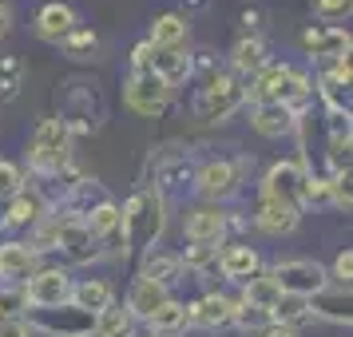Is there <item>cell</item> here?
<instances>
[{
    "instance_id": "obj_34",
    "label": "cell",
    "mask_w": 353,
    "mask_h": 337,
    "mask_svg": "<svg viewBox=\"0 0 353 337\" xmlns=\"http://www.w3.org/2000/svg\"><path fill=\"white\" fill-rule=\"evenodd\" d=\"M24 191V175H20V167L0 159V198H17Z\"/></svg>"
},
{
    "instance_id": "obj_3",
    "label": "cell",
    "mask_w": 353,
    "mask_h": 337,
    "mask_svg": "<svg viewBox=\"0 0 353 337\" xmlns=\"http://www.w3.org/2000/svg\"><path fill=\"white\" fill-rule=\"evenodd\" d=\"M250 96H254L258 103H282V108H290V103H298V99L310 96V83L286 64L282 68H262L254 88H250Z\"/></svg>"
},
{
    "instance_id": "obj_37",
    "label": "cell",
    "mask_w": 353,
    "mask_h": 337,
    "mask_svg": "<svg viewBox=\"0 0 353 337\" xmlns=\"http://www.w3.org/2000/svg\"><path fill=\"white\" fill-rule=\"evenodd\" d=\"M318 17L321 20H345L350 17V0H318Z\"/></svg>"
},
{
    "instance_id": "obj_11",
    "label": "cell",
    "mask_w": 353,
    "mask_h": 337,
    "mask_svg": "<svg viewBox=\"0 0 353 337\" xmlns=\"http://www.w3.org/2000/svg\"><path fill=\"white\" fill-rule=\"evenodd\" d=\"M234 183H239L234 163H207L199 171V191L207 194V198H226V194L234 191Z\"/></svg>"
},
{
    "instance_id": "obj_14",
    "label": "cell",
    "mask_w": 353,
    "mask_h": 337,
    "mask_svg": "<svg viewBox=\"0 0 353 337\" xmlns=\"http://www.w3.org/2000/svg\"><path fill=\"white\" fill-rule=\"evenodd\" d=\"M254 131L266 135V139H282V135L294 131V112L282 108V103H262L254 112Z\"/></svg>"
},
{
    "instance_id": "obj_10",
    "label": "cell",
    "mask_w": 353,
    "mask_h": 337,
    "mask_svg": "<svg viewBox=\"0 0 353 337\" xmlns=\"http://www.w3.org/2000/svg\"><path fill=\"white\" fill-rule=\"evenodd\" d=\"M36 270V250L24 242H4L0 246V278L12 282V278H28Z\"/></svg>"
},
{
    "instance_id": "obj_5",
    "label": "cell",
    "mask_w": 353,
    "mask_h": 337,
    "mask_svg": "<svg viewBox=\"0 0 353 337\" xmlns=\"http://www.w3.org/2000/svg\"><path fill=\"white\" fill-rule=\"evenodd\" d=\"M239 103H242V88L230 76H219V80H210L203 88V96L194 99V112H199V119H207V123H219L226 115H234Z\"/></svg>"
},
{
    "instance_id": "obj_8",
    "label": "cell",
    "mask_w": 353,
    "mask_h": 337,
    "mask_svg": "<svg viewBox=\"0 0 353 337\" xmlns=\"http://www.w3.org/2000/svg\"><path fill=\"white\" fill-rule=\"evenodd\" d=\"M305 191V175L298 163H278L270 167V175H266V198H282V203H294L298 207V198Z\"/></svg>"
},
{
    "instance_id": "obj_9",
    "label": "cell",
    "mask_w": 353,
    "mask_h": 337,
    "mask_svg": "<svg viewBox=\"0 0 353 337\" xmlns=\"http://www.w3.org/2000/svg\"><path fill=\"white\" fill-rule=\"evenodd\" d=\"M56 246H64L76 262H88V258L96 254V238H92V230L80 218H68V223L56 226Z\"/></svg>"
},
{
    "instance_id": "obj_17",
    "label": "cell",
    "mask_w": 353,
    "mask_h": 337,
    "mask_svg": "<svg viewBox=\"0 0 353 337\" xmlns=\"http://www.w3.org/2000/svg\"><path fill=\"white\" fill-rule=\"evenodd\" d=\"M163 302H167V289L155 286V282H147V278H139V282L131 286L128 314H131V318H147V321H151V314H155Z\"/></svg>"
},
{
    "instance_id": "obj_26",
    "label": "cell",
    "mask_w": 353,
    "mask_h": 337,
    "mask_svg": "<svg viewBox=\"0 0 353 337\" xmlns=\"http://www.w3.org/2000/svg\"><path fill=\"white\" fill-rule=\"evenodd\" d=\"M183 36H187V20L179 17V12H167V17L155 20V28H151V44H155V48H175Z\"/></svg>"
},
{
    "instance_id": "obj_39",
    "label": "cell",
    "mask_w": 353,
    "mask_h": 337,
    "mask_svg": "<svg viewBox=\"0 0 353 337\" xmlns=\"http://www.w3.org/2000/svg\"><path fill=\"white\" fill-rule=\"evenodd\" d=\"M210 258H214V250L210 246H203V242H194V246H187V266H194V270H203Z\"/></svg>"
},
{
    "instance_id": "obj_13",
    "label": "cell",
    "mask_w": 353,
    "mask_h": 337,
    "mask_svg": "<svg viewBox=\"0 0 353 337\" xmlns=\"http://www.w3.org/2000/svg\"><path fill=\"white\" fill-rule=\"evenodd\" d=\"M258 226L266 234H290L298 226V207L294 203H282V198H266L262 210H258Z\"/></svg>"
},
{
    "instance_id": "obj_2",
    "label": "cell",
    "mask_w": 353,
    "mask_h": 337,
    "mask_svg": "<svg viewBox=\"0 0 353 337\" xmlns=\"http://www.w3.org/2000/svg\"><path fill=\"white\" fill-rule=\"evenodd\" d=\"M68 151H72V131L60 119H44L32 135V167L40 175H56L68 167Z\"/></svg>"
},
{
    "instance_id": "obj_16",
    "label": "cell",
    "mask_w": 353,
    "mask_h": 337,
    "mask_svg": "<svg viewBox=\"0 0 353 337\" xmlns=\"http://www.w3.org/2000/svg\"><path fill=\"white\" fill-rule=\"evenodd\" d=\"M230 318H234V305L226 302V298H219V294L203 298V302L187 314V321H194L199 329H219V325H230Z\"/></svg>"
},
{
    "instance_id": "obj_27",
    "label": "cell",
    "mask_w": 353,
    "mask_h": 337,
    "mask_svg": "<svg viewBox=\"0 0 353 337\" xmlns=\"http://www.w3.org/2000/svg\"><path fill=\"white\" fill-rule=\"evenodd\" d=\"M183 325H187V305H179V302H163L151 314V329L155 334H179Z\"/></svg>"
},
{
    "instance_id": "obj_7",
    "label": "cell",
    "mask_w": 353,
    "mask_h": 337,
    "mask_svg": "<svg viewBox=\"0 0 353 337\" xmlns=\"http://www.w3.org/2000/svg\"><path fill=\"white\" fill-rule=\"evenodd\" d=\"M68 298H72V278H68L64 270L36 274L32 282H28V294H24V302L40 305V309H60Z\"/></svg>"
},
{
    "instance_id": "obj_25",
    "label": "cell",
    "mask_w": 353,
    "mask_h": 337,
    "mask_svg": "<svg viewBox=\"0 0 353 337\" xmlns=\"http://www.w3.org/2000/svg\"><path fill=\"white\" fill-rule=\"evenodd\" d=\"M24 88V64L20 56H0V103H12Z\"/></svg>"
},
{
    "instance_id": "obj_40",
    "label": "cell",
    "mask_w": 353,
    "mask_h": 337,
    "mask_svg": "<svg viewBox=\"0 0 353 337\" xmlns=\"http://www.w3.org/2000/svg\"><path fill=\"white\" fill-rule=\"evenodd\" d=\"M0 337H32V325L20 318H8V321H0Z\"/></svg>"
},
{
    "instance_id": "obj_42",
    "label": "cell",
    "mask_w": 353,
    "mask_h": 337,
    "mask_svg": "<svg viewBox=\"0 0 353 337\" xmlns=\"http://www.w3.org/2000/svg\"><path fill=\"white\" fill-rule=\"evenodd\" d=\"M131 60H135V68H139V72H147V64H151V44H139Z\"/></svg>"
},
{
    "instance_id": "obj_6",
    "label": "cell",
    "mask_w": 353,
    "mask_h": 337,
    "mask_svg": "<svg viewBox=\"0 0 353 337\" xmlns=\"http://www.w3.org/2000/svg\"><path fill=\"white\" fill-rule=\"evenodd\" d=\"M171 96V88L155 76V72H135L128 83V108H135L139 115H155L163 112V103Z\"/></svg>"
},
{
    "instance_id": "obj_33",
    "label": "cell",
    "mask_w": 353,
    "mask_h": 337,
    "mask_svg": "<svg viewBox=\"0 0 353 337\" xmlns=\"http://www.w3.org/2000/svg\"><path fill=\"white\" fill-rule=\"evenodd\" d=\"M32 218H40V198L36 194H17V203L8 210V223L24 226V223H32Z\"/></svg>"
},
{
    "instance_id": "obj_32",
    "label": "cell",
    "mask_w": 353,
    "mask_h": 337,
    "mask_svg": "<svg viewBox=\"0 0 353 337\" xmlns=\"http://www.w3.org/2000/svg\"><path fill=\"white\" fill-rule=\"evenodd\" d=\"M230 321H239L242 329H262V334H266V329L274 325L270 309H258V305H239V309H234V318H230Z\"/></svg>"
},
{
    "instance_id": "obj_35",
    "label": "cell",
    "mask_w": 353,
    "mask_h": 337,
    "mask_svg": "<svg viewBox=\"0 0 353 337\" xmlns=\"http://www.w3.org/2000/svg\"><path fill=\"white\" fill-rule=\"evenodd\" d=\"M330 159H334L337 171H350V127L334 131V139H330Z\"/></svg>"
},
{
    "instance_id": "obj_23",
    "label": "cell",
    "mask_w": 353,
    "mask_h": 337,
    "mask_svg": "<svg viewBox=\"0 0 353 337\" xmlns=\"http://www.w3.org/2000/svg\"><path fill=\"white\" fill-rule=\"evenodd\" d=\"M219 270H223L226 278H254L258 254L250 250V246H230V250L219 258Z\"/></svg>"
},
{
    "instance_id": "obj_44",
    "label": "cell",
    "mask_w": 353,
    "mask_h": 337,
    "mask_svg": "<svg viewBox=\"0 0 353 337\" xmlns=\"http://www.w3.org/2000/svg\"><path fill=\"white\" fill-rule=\"evenodd\" d=\"M262 337H294V334H290L286 325H282V329H278V325H270V329H266V334H262Z\"/></svg>"
},
{
    "instance_id": "obj_15",
    "label": "cell",
    "mask_w": 353,
    "mask_h": 337,
    "mask_svg": "<svg viewBox=\"0 0 353 337\" xmlns=\"http://www.w3.org/2000/svg\"><path fill=\"white\" fill-rule=\"evenodd\" d=\"M36 28H40V36L44 40H68V36L76 32V12L68 8V4H48L44 12H40V20H36Z\"/></svg>"
},
{
    "instance_id": "obj_20",
    "label": "cell",
    "mask_w": 353,
    "mask_h": 337,
    "mask_svg": "<svg viewBox=\"0 0 353 337\" xmlns=\"http://www.w3.org/2000/svg\"><path fill=\"white\" fill-rule=\"evenodd\" d=\"M72 302H76V309L96 318L112 305V286L108 282H80V286H72Z\"/></svg>"
},
{
    "instance_id": "obj_18",
    "label": "cell",
    "mask_w": 353,
    "mask_h": 337,
    "mask_svg": "<svg viewBox=\"0 0 353 337\" xmlns=\"http://www.w3.org/2000/svg\"><path fill=\"white\" fill-rule=\"evenodd\" d=\"M147 72H155V76L171 88V83H179V80H187V76H191V60H187L179 48H163L159 56H151Z\"/></svg>"
},
{
    "instance_id": "obj_24",
    "label": "cell",
    "mask_w": 353,
    "mask_h": 337,
    "mask_svg": "<svg viewBox=\"0 0 353 337\" xmlns=\"http://www.w3.org/2000/svg\"><path fill=\"white\" fill-rule=\"evenodd\" d=\"M230 60H234L239 72H262V68H266V44H262L258 36H246V40L234 44Z\"/></svg>"
},
{
    "instance_id": "obj_28",
    "label": "cell",
    "mask_w": 353,
    "mask_h": 337,
    "mask_svg": "<svg viewBox=\"0 0 353 337\" xmlns=\"http://www.w3.org/2000/svg\"><path fill=\"white\" fill-rule=\"evenodd\" d=\"M128 329H131V314L128 309L108 305L103 314H96V334L99 337H128Z\"/></svg>"
},
{
    "instance_id": "obj_1",
    "label": "cell",
    "mask_w": 353,
    "mask_h": 337,
    "mask_svg": "<svg viewBox=\"0 0 353 337\" xmlns=\"http://www.w3.org/2000/svg\"><path fill=\"white\" fill-rule=\"evenodd\" d=\"M119 226H123V238L131 246H151L163 230V203L155 191H139L131 198V207L119 214Z\"/></svg>"
},
{
    "instance_id": "obj_22",
    "label": "cell",
    "mask_w": 353,
    "mask_h": 337,
    "mask_svg": "<svg viewBox=\"0 0 353 337\" xmlns=\"http://www.w3.org/2000/svg\"><path fill=\"white\" fill-rule=\"evenodd\" d=\"M179 270H183V258L175 254H163V250H151L143 262V278L147 282H155V286H171V282H179Z\"/></svg>"
},
{
    "instance_id": "obj_19",
    "label": "cell",
    "mask_w": 353,
    "mask_h": 337,
    "mask_svg": "<svg viewBox=\"0 0 353 337\" xmlns=\"http://www.w3.org/2000/svg\"><path fill=\"white\" fill-rule=\"evenodd\" d=\"M302 44L314 52V56H337V60H341V56L350 52V36L341 32V28H310V32L302 36Z\"/></svg>"
},
{
    "instance_id": "obj_41",
    "label": "cell",
    "mask_w": 353,
    "mask_h": 337,
    "mask_svg": "<svg viewBox=\"0 0 353 337\" xmlns=\"http://www.w3.org/2000/svg\"><path fill=\"white\" fill-rule=\"evenodd\" d=\"M334 274H337V282H345V286H350V274H353V254H350V250H341V254H337Z\"/></svg>"
},
{
    "instance_id": "obj_30",
    "label": "cell",
    "mask_w": 353,
    "mask_h": 337,
    "mask_svg": "<svg viewBox=\"0 0 353 337\" xmlns=\"http://www.w3.org/2000/svg\"><path fill=\"white\" fill-rule=\"evenodd\" d=\"M92 218H88V230H92V238H99V234H112V230H119V210L112 207V203H99V207L88 210Z\"/></svg>"
},
{
    "instance_id": "obj_21",
    "label": "cell",
    "mask_w": 353,
    "mask_h": 337,
    "mask_svg": "<svg viewBox=\"0 0 353 337\" xmlns=\"http://www.w3.org/2000/svg\"><path fill=\"white\" fill-rule=\"evenodd\" d=\"M60 309H64V305H60ZM40 325H44L48 334H60V337H83V334H92L96 318L72 305V309H64V314H60V321H56V318H44Z\"/></svg>"
},
{
    "instance_id": "obj_31",
    "label": "cell",
    "mask_w": 353,
    "mask_h": 337,
    "mask_svg": "<svg viewBox=\"0 0 353 337\" xmlns=\"http://www.w3.org/2000/svg\"><path fill=\"white\" fill-rule=\"evenodd\" d=\"M270 318L274 321H302V318H310V305H305V298H290V294H282V298L274 302Z\"/></svg>"
},
{
    "instance_id": "obj_38",
    "label": "cell",
    "mask_w": 353,
    "mask_h": 337,
    "mask_svg": "<svg viewBox=\"0 0 353 337\" xmlns=\"http://www.w3.org/2000/svg\"><path fill=\"white\" fill-rule=\"evenodd\" d=\"M330 194H334V203H337V207H345V210H350V171H337L334 183H330Z\"/></svg>"
},
{
    "instance_id": "obj_29",
    "label": "cell",
    "mask_w": 353,
    "mask_h": 337,
    "mask_svg": "<svg viewBox=\"0 0 353 337\" xmlns=\"http://www.w3.org/2000/svg\"><path fill=\"white\" fill-rule=\"evenodd\" d=\"M282 298V289L274 286V278H250L246 282V305H258V309H274V302Z\"/></svg>"
},
{
    "instance_id": "obj_12",
    "label": "cell",
    "mask_w": 353,
    "mask_h": 337,
    "mask_svg": "<svg viewBox=\"0 0 353 337\" xmlns=\"http://www.w3.org/2000/svg\"><path fill=\"white\" fill-rule=\"evenodd\" d=\"M223 230H226V218L214 207H199V210H191V218H187V238L203 242V246L219 242L223 238Z\"/></svg>"
},
{
    "instance_id": "obj_36",
    "label": "cell",
    "mask_w": 353,
    "mask_h": 337,
    "mask_svg": "<svg viewBox=\"0 0 353 337\" xmlns=\"http://www.w3.org/2000/svg\"><path fill=\"white\" fill-rule=\"evenodd\" d=\"M64 48L68 56H76V60H83V52H96V36L92 32H83V28H76V32L64 40Z\"/></svg>"
},
{
    "instance_id": "obj_4",
    "label": "cell",
    "mask_w": 353,
    "mask_h": 337,
    "mask_svg": "<svg viewBox=\"0 0 353 337\" xmlns=\"http://www.w3.org/2000/svg\"><path fill=\"white\" fill-rule=\"evenodd\" d=\"M274 286L282 289V294H290V298H314V294L325 289V270H321L318 262H305V258L278 262L274 266Z\"/></svg>"
},
{
    "instance_id": "obj_43",
    "label": "cell",
    "mask_w": 353,
    "mask_h": 337,
    "mask_svg": "<svg viewBox=\"0 0 353 337\" xmlns=\"http://www.w3.org/2000/svg\"><path fill=\"white\" fill-rule=\"evenodd\" d=\"M12 32V12H8V4L0 0V36H8Z\"/></svg>"
}]
</instances>
